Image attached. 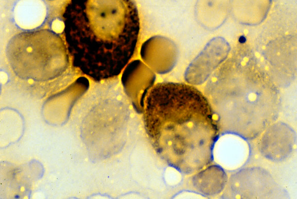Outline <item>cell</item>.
I'll return each instance as SVG.
<instances>
[{
    "mask_svg": "<svg viewBox=\"0 0 297 199\" xmlns=\"http://www.w3.org/2000/svg\"><path fill=\"white\" fill-rule=\"evenodd\" d=\"M194 175L192 180L194 188L206 196L212 197L220 194L228 182L226 172L216 164H210Z\"/></svg>",
    "mask_w": 297,
    "mask_h": 199,
    "instance_id": "obj_4",
    "label": "cell"
},
{
    "mask_svg": "<svg viewBox=\"0 0 297 199\" xmlns=\"http://www.w3.org/2000/svg\"><path fill=\"white\" fill-rule=\"evenodd\" d=\"M225 64L206 92L219 132L253 139L278 118V94L252 62L232 60Z\"/></svg>",
    "mask_w": 297,
    "mask_h": 199,
    "instance_id": "obj_2",
    "label": "cell"
},
{
    "mask_svg": "<svg viewBox=\"0 0 297 199\" xmlns=\"http://www.w3.org/2000/svg\"><path fill=\"white\" fill-rule=\"evenodd\" d=\"M10 69L20 80L34 87L53 92L71 82L75 76L65 41L48 29L21 32L14 36L6 47Z\"/></svg>",
    "mask_w": 297,
    "mask_h": 199,
    "instance_id": "obj_3",
    "label": "cell"
},
{
    "mask_svg": "<svg viewBox=\"0 0 297 199\" xmlns=\"http://www.w3.org/2000/svg\"><path fill=\"white\" fill-rule=\"evenodd\" d=\"M143 120L153 149L169 165L194 174L210 165L219 130L203 94L184 83H157L145 102Z\"/></svg>",
    "mask_w": 297,
    "mask_h": 199,
    "instance_id": "obj_1",
    "label": "cell"
},
{
    "mask_svg": "<svg viewBox=\"0 0 297 199\" xmlns=\"http://www.w3.org/2000/svg\"><path fill=\"white\" fill-rule=\"evenodd\" d=\"M240 40L244 42V40H246V39L244 37H241L240 39Z\"/></svg>",
    "mask_w": 297,
    "mask_h": 199,
    "instance_id": "obj_5",
    "label": "cell"
}]
</instances>
